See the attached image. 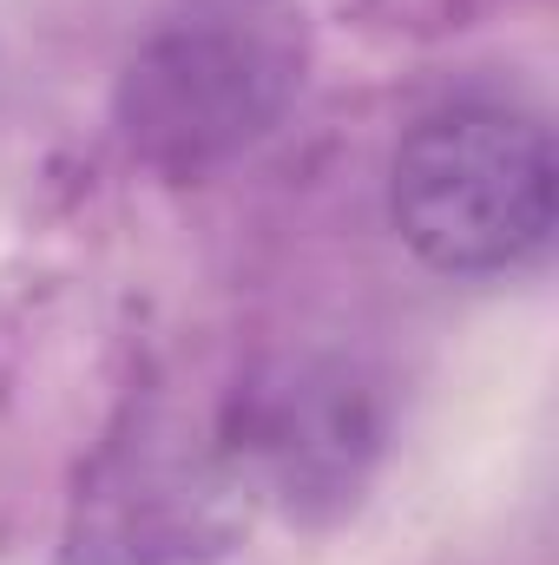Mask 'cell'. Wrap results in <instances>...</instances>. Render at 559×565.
<instances>
[{
    "label": "cell",
    "mask_w": 559,
    "mask_h": 565,
    "mask_svg": "<svg viewBox=\"0 0 559 565\" xmlns=\"http://www.w3.org/2000/svg\"><path fill=\"white\" fill-rule=\"evenodd\" d=\"M251 493L224 447L139 427L113 440L73 493L66 565H198L244 540Z\"/></svg>",
    "instance_id": "3957f363"
},
{
    "label": "cell",
    "mask_w": 559,
    "mask_h": 565,
    "mask_svg": "<svg viewBox=\"0 0 559 565\" xmlns=\"http://www.w3.org/2000/svg\"><path fill=\"white\" fill-rule=\"evenodd\" d=\"M303 66V26L271 0H191L126 53L113 93L119 139L165 178H204L277 132Z\"/></svg>",
    "instance_id": "6da1fadb"
},
{
    "label": "cell",
    "mask_w": 559,
    "mask_h": 565,
    "mask_svg": "<svg viewBox=\"0 0 559 565\" xmlns=\"http://www.w3.org/2000/svg\"><path fill=\"white\" fill-rule=\"evenodd\" d=\"M382 454L376 382L349 362H283L238 395L224 460L244 493H271L289 520H336L362 500Z\"/></svg>",
    "instance_id": "277c9868"
},
{
    "label": "cell",
    "mask_w": 559,
    "mask_h": 565,
    "mask_svg": "<svg viewBox=\"0 0 559 565\" xmlns=\"http://www.w3.org/2000/svg\"><path fill=\"white\" fill-rule=\"evenodd\" d=\"M389 217L441 277H507L534 264L559 217L547 126L500 99H461L415 119L389 164Z\"/></svg>",
    "instance_id": "7a4b0ae2"
}]
</instances>
